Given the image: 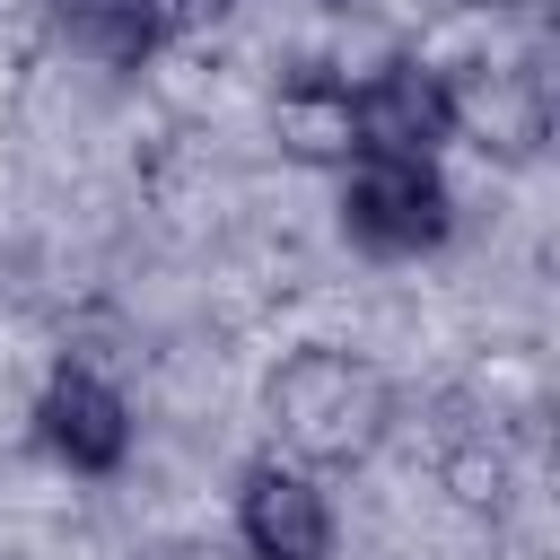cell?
Masks as SVG:
<instances>
[{
  "instance_id": "6da1fadb",
  "label": "cell",
  "mask_w": 560,
  "mask_h": 560,
  "mask_svg": "<svg viewBox=\"0 0 560 560\" xmlns=\"http://www.w3.org/2000/svg\"><path fill=\"white\" fill-rule=\"evenodd\" d=\"M394 376L368 359V350H341V341H306L289 350L271 376H262V429H271V455L306 464V472H350L368 464L385 438H394Z\"/></svg>"
},
{
  "instance_id": "7a4b0ae2",
  "label": "cell",
  "mask_w": 560,
  "mask_h": 560,
  "mask_svg": "<svg viewBox=\"0 0 560 560\" xmlns=\"http://www.w3.org/2000/svg\"><path fill=\"white\" fill-rule=\"evenodd\" d=\"M341 236L368 262H420L455 236V184L438 158H376L359 149L341 166Z\"/></svg>"
},
{
  "instance_id": "3957f363",
  "label": "cell",
  "mask_w": 560,
  "mask_h": 560,
  "mask_svg": "<svg viewBox=\"0 0 560 560\" xmlns=\"http://www.w3.org/2000/svg\"><path fill=\"white\" fill-rule=\"evenodd\" d=\"M236 551L245 560H332L341 551V508L324 472L289 455H254L236 472Z\"/></svg>"
},
{
  "instance_id": "277c9868",
  "label": "cell",
  "mask_w": 560,
  "mask_h": 560,
  "mask_svg": "<svg viewBox=\"0 0 560 560\" xmlns=\"http://www.w3.org/2000/svg\"><path fill=\"white\" fill-rule=\"evenodd\" d=\"M35 446H44L61 472H79V481L122 472V464H131V394H122L105 368L61 359V368L44 376V394H35Z\"/></svg>"
},
{
  "instance_id": "5b68a950",
  "label": "cell",
  "mask_w": 560,
  "mask_h": 560,
  "mask_svg": "<svg viewBox=\"0 0 560 560\" xmlns=\"http://www.w3.org/2000/svg\"><path fill=\"white\" fill-rule=\"evenodd\" d=\"M350 105H359V149H376V158L455 149V88L420 52H385L376 70H350Z\"/></svg>"
},
{
  "instance_id": "8992f818",
  "label": "cell",
  "mask_w": 560,
  "mask_h": 560,
  "mask_svg": "<svg viewBox=\"0 0 560 560\" xmlns=\"http://www.w3.org/2000/svg\"><path fill=\"white\" fill-rule=\"evenodd\" d=\"M446 88H455V140H472L481 158L525 166L542 149L551 88H542L534 61H464V70H446Z\"/></svg>"
},
{
  "instance_id": "52a82bcc",
  "label": "cell",
  "mask_w": 560,
  "mask_h": 560,
  "mask_svg": "<svg viewBox=\"0 0 560 560\" xmlns=\"http://www.w3.org/2000/svg\"><path fill=\"white\" fill-rule=\"evenodd\" d=\"M271 140H280V158L341 175V166L359 158V105H350V79L324 70V61H306L298 79H280V96H271Z\"/></svg>"
},
{
  "instance_id": "ba28073f",
  "label": "cell",
  "mask_w": 560,
  "mask_h": 560,
  "mask_svg": "<svg viewBox=\"0 0 560 560\" xmlns=\"http://www.w3.org/2000/svg\"><path fill=\"white\" fill-rule=\"evenodd\" d=\"M438 481L455 490V508H472V516H490V508H508V490H516V472H508V446L481 429V438H455L446 446V464H438Z\"/></svg>"
},
{
  "instance_id": "9c48e42d",
  "label": "cell",
  "mask_w": 560,
  "mask_h": 560,
  "mask_svg": "<svg viewBox=\"0 0 560 560\" xmlns=\"http://www.w3.org/2000/svg\"><path fill=\"white\" fill-rule=\"evenodd\" d=\"M228 9H236V0H140V18H149L158 44H175V35H210Z\"/></svg>"
},
{
  "instance_id": "30bf717a",
  "label": "cell",
  "mask_w": 560,
  "mask_h": 560,
  "mask_svg": "<svg viewBox=\"0 0 560 560\" xmlns=\"http://www.w3.org/2000/svg\"><path fill=\"white\" fill-rule=\"evenodd\" d=\"M140 560H228L219 542H201V534H175V542H149Z\"/></svg>"
},
{
  "instance_id": "8fae6325",
  "label": "cell",
  "mask_w": 560,
  "mask_h": 560,
  "mask_svg": "<svg viewBox=\"0 0 560 560\" xmlns=\"http://www.w3.org/2000/svg\"><path fill=\"white\" fill-rule=\"evenodd\" d=\"M455 9H481L490 18V9H534V0H455Z\"/></svg>"
}]
</instances>
